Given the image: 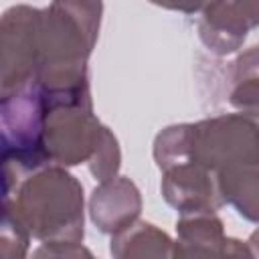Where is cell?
I'll return each mask as SVG.
<instances>
[{
	"mask_svg": "<svg viewBox=\"0 0 259 259\" xmlns=\"http://www.w3.org/2000/svg\"><path fill=\"white\" fill-rule=\"evenodd\" d=\"M156 6L168 8V10H178L184 14H196V12H204L214 0H150Z\"/></svg>",
	"mask_w": 259,
	"mask_h": 259,
	"instance_id": "cell-17",
	"label": "cell"
},
{
	"mask_svg": "<svg viewBox=\"0 0 259 259\" xmlns=\"http://www.w3.org/2000/svg\"><path fill=\"white\" fill-rule=\"evenodd\" d=\"M140 212V188L125 176L101 180L89 196V217L93 225L107 235H113L138 221Z\"/></svg>",
	"mask_w": 259,
	"mask_h": 259,
	"instance_id": "cell-10",
	"label": "cell"
},
{
	"mask_svg": "<svg viewBox=\"0 0 259 259\" xmlns=\"http://www.w3.org/2000/svg\"><path fill=\"white\" fill-rule=\"evenodd\" d=\"M89 172L93 174L95 180H107L117 176L119 166H121V150H119V142L113 136V132L105 125L101 140L97 144V150L93 154V158L87 162Z\"/></svg>",
	"mask_w": 259,
	"mask_h": 259,
	"instance_id": "cell-15",
	"label": "cell"
},
{
	"mask_svg": "<svg viewBox=\"0 0 259 259\" xmlns=\"http://www.w3.org/2000/svg\"><path fill=\"white\" fill-rule=\"evenodd\" d=\"M103 0H51L40 14V61L34 85L49 107H93L89 57L95 49Z\"/></svg>",
	"mask_w": 259,
	"mask_h": 259,
	"instance_id": "cell-1",
	"label": "cell"
},
{
	"mask_svg": "<svg viewBox=\"0 0 259 259\" xmlns=\"http://www.w3.org/2000/svg\"><path fill=\"white\" fill-rule=\"evenodd\" d=\"M160 190L164 200L180 214L217 210L225 204L219 172L196 160H186L164 168Z\"/></svg>",
	"mask_w": 259,
	"mask_h": 259,
	"instance_id": "cell-7",
	"label": "cell"
},
{
	"mask_svg": "<svg viewBox=\"0 0 259 259\" xmlns=\"http://www.w3.org/2000/svg\"><path fill=\"white\" fill-rule=\"evenodd\" d=\"M253 257L247 243L225 235L223 221L214 210L182 212L176 221L174 257Z\"/></svg>",
	"mask_w": 259,
	"mask_h": 259,
	"instance_id": "cell-9",
	"label": "cell"
},
{
	"mask_svg": "<svg viewBox=\"0 0 259 259\" xmlns=\"http://www.w3.org/2000/svg\"><path fill=\"white\" fill-rule=\"evenodd\" d=\"M42 10L18 4L2 14L0 24V95L34 81L40 61Z\"/></svg>",
	"mask_w": 259,
	"mask_h": 259,
	"instance_id": "cell-5",
	"label": "cell"
},
{
	"mask_svg": "<svg viewBox=\"0 0 259 259\" xmlns=\"http://www.w3.org/2000/svg\"><path fill=\"white\" fill-rule=\"evenodd\" d=\"M36 257H81L87 255L91 257L93 253L85 249L81 243H42L36 251Z\"/></svg>",
	"mask_w": 259,
	"mask_h": 259,
	"instance_id": "cell-16",
	"label": "cell"
},
{
	"mask_svg": "<svg viewBox=\"0 0 259 259\" xmlns=\"http://www.w3.org/2000/svg\"><path fill=\"white\" fill-rule=\"evenodd\" d=\"M259 26V0H214L198 20V38L214 55L237 53Z\"/></svg>",
	"mask_w": 259,
	"mask_h": 259,
	"instance_id": "cell-8",
	"label": "cell"
},
{
	"mask_svg": "<svg viewBox=\"0 0 259 259\" xmlns=\"http://www.w3.org/2000/svg\"><path fill=\"white\" fill-rule=\"evenodd\" d=\"M109 253L113 257H174V241L156 225L134 221L111 235Z\"/></svg>",
	"mask_w": 259,
	"mask_h": 259,
	"instance_id": "cell-12",
	"label": "cell"
},
{
	"mask_svg": "<svg viewBox=\"0 0 259 259\" xmlns=\"http://www.w3.org/2000/svg\"><path fill=\"white\" fill-rule=\"evenodd\" d=\"M2 200L40 243H81L85 237L83 184L65 166L49 164L22 176L2 190Z\"/></svg>",
	"mask_w": 259,
	"mask_h": 259,
	"instance_id": "cell-2",
	"label": "cell"
},
{
	"mask_svg": "<svg viewBox=\"0 0 259 259\" xmlns=\"http://www.w3.org/2000/svg\"><path fill=\"white\" fill-rule=\"evenodd\" d=\"M30 231L20 221V217L8 208L2 206V225H0V257L2 259H20L28 253L30 243Z\"/></svg>",
	"mask_w": 259,
	"mask_h": 259,
	"instance_id": "cell-14",
	"label": "cell"
},
{
	"mask_svg": "<svg viewBox=\"0 0 259 259\" xmlns=\"http://www.w3.org/2000/svg\"><path fill=\"white\" fill-rule=\"evenodd\" d=\"M47 115V99L34 83L0 95L2 190H10L22 176L51 164L45 146Z\"/></svg>",
	"mask_w": 259,
	"mask_h": 259,
	"instance_id": "cell-3",
	"label": "cell"
},
{
	"mask_svg": "<svg viewBox=\"0 0 259 259\" xmlns=\"http://www.w3.org/2000/svg\"><path fill=\"white\" fill-rule=\"evenodd\" d=\"M227 65V101L259 121V45Z\"/></svg>",
	"mask_w": 259,
	"mask_h": 259,
	"instance_id": "cell-11",
	"label": "cell"
},
{
	"mask_svg": "<svg viewBox=\"0 0 259 259\" xmlns=\"http://www.w3.org/2000/svg\"><path fill=\"white\" fill-rule=\"evenodd\" d=\"M225 202L243 219L259 223V166H237L219 172Z\"/></svg>",
	"mask_w": 259,
	"mask_h": 259,
	"instance_id": "cell-13",
	"label": "cell"
},
{
	"mask_svg": "<svg viewBox=\"0 0 259 259\" xmlns=\"http://www.w3.org/2000/svg\"><path fill=\"white\" fill-rule=\"evenodd\" d=\"M190 160L217 172L259 166V121L239 111L190 123Z\"/></svg>",
	"mask_w": 259,
	"mask_h": 259,
	"instance_id": "cell-4",
	"label": "cell"
},
{
	"mask_svg": "<svg viewBox=\"0 0 259 259\" xmlns=\"http://www.w3.org/2000/svg\"><path fill=\"white\" fill-rule=\"evenodd\" d=\"M105 125L95 117L93 107L59 105L49 107L45 146L51 164L77 166L87 164L101 140Z\"/></svg>",
	"mask_w": 259,
	"mask_h": 259,
	"instance_id": "cell-6",
	"label": "cell"
},
{
	"mask_svg": "<svg viewBox=\"0 0 259 259\" xmlns=\"http://www.w3.org/2000/svg\"><path fill=\"white\" fill-rule=\"evenodd\" d=\"M247 245H249V249H251V255H253V257H259V229L251 233Z\"/></svg>",
	"mask_w": 259,
	"mask_h": 259,
	"instance_id": "cell-18",
	"label": "cell"
}]
</instances>
